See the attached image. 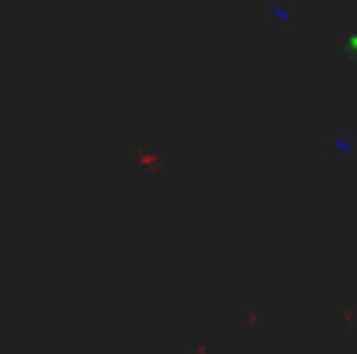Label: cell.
I'll list each match as a JSON object with an SVG mask.
<instances>
[{
    "label": "cell",
    "mask_w": 357,
    "mask_h": 354,
    "mask_svg": "<svg viewBox=\"0 0 357 354\" xmlns=\"http://www.w3.org/2000/svg\"><path fill=\"white\" fill-rule=\"evenodd\" d=\"M330 146H333V149H337L340 156H354V153H357V142H354V135H347V132H337Z\"/></svg>",
    "instance_id": "cell-1"
}]
</instances>
